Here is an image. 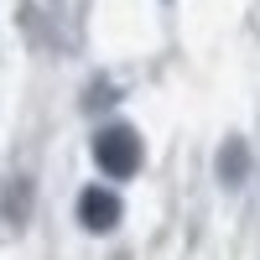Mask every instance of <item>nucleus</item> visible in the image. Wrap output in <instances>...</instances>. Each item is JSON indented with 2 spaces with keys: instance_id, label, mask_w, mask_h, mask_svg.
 <instances>
[{
  "instance_id": "f257e3e1",
  "label": "nucleus",
  "mask_w": 260,
  "mask_h": 260,
  "mask_svg": "<svg viewBox=\"0 0 260 260\" xmlns=\"http://www.w3.org/2000/svg\"><path fill=\"white\" fill-rule=\"evenodd\" d=\"M94 161L104 177H136L141 172V136L130 125H104L94 136Z\"/></svg>"
},
{
  "instance_id": "f03ea898",
  "label": "nucleus",
  "mask_w": 260,
  "mask_h": 260,
  "mask_svg": "<svg viewBox=\"0 0 260 260\" xmlns=\"http://www.w3.org/2000/svg\"><path fill=\"white\" fill-rule=\"evenodd\" d=\"M120 213H125V203H120V192H110V187H83L78 192V224L89 229V234H110L115 224H120Z\"/></svg>"
},
{
  "instance_id": "7ed1b4c3",
  "label": "nucleus",
  "mask_w": 260,
  "mask_h": 260,
  "mask_svg": "<svg viewBox=\"0 0 260 260\" xmlns=\"http://www.w3.org/2000/svg\"><path fill=\"white\" fill-rule=\"evenodd\" d=\"M26 213H31V182L26 177H11L6 182V198H0V219L11 229H26Z\"/></svg>"
},
{
  "instance_id": "20e7f679",
  "label": "nucleus",
  "mask_w": 260,
  "mask_h": 260,
  "mask_svg": "<svg viewBox=\"0 0 260 260\" xmlns=\"http://www.w3.org/2000/svg\"><path fill=\"white\" fill-rule=\"evenodd\" d=\"M245 172H250V151H245L240 136H229V141L219 146V182H224V187H240Z\"/></svg>"
}]
</instances>
